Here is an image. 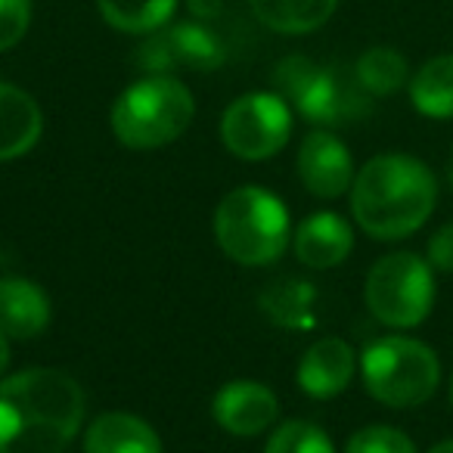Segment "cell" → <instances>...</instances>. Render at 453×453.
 <instances>
[{
    "label": "cell",
    "instance_id": "cell-24",
    "mask_svg": "<svg viewBox=\"0 0 453 453\" xmlns=\"http://www.w3.org/2000/svg\"><path fill=\"white\" fill-rule=\"evenodd\" d=\"M32 22V0H0V53L16 47Z\"/></svg>",
    "mask_w": 453,
    "mask_h": 453
},
{
    "label": "cell",
    "instance_id": "cell-22",
    "mask_svg": "<svg viewBox=\"0 0 453 453\" xmlns=\"http://www.w3.org/2000/svg\"><path fill=\"white\" fill-rule=\"evenodd\" d=\"M265 453H335V447L320 426L304 422V419H292V422H283V426L271 434Z\"/></svg>",
    "mask_w": 453,
    "mask_h": 453
},
{
    "label": "cell",
    "instance_id": "cell-18",
    "mask_svg": "<svg viewBox=\"0 0 453 453\" xmlns=\"http://www.w3.org/2000/svg\"><path fill=\"white\" fill-rule=\"evenodd\" d=\"M410 100L426 119H453V53L428 59L410 78Z\"/></svg>",
    "mask_w": 453,
    "mask_h": 453
},
{
    "label": "cell",
    "instance_id": "cell-26",
    "mask_svg": "<svg viewBox=\"0 0 453 453\" xmlns=\"http://www.w3.org/2000/svg\"><path fill=\"white\" fill-rule=\"evenodd\" d=\"M187 7L199 22H208V19H214V16H220L224 0H187Z\"/></svg>",
    "mask_w": 453,
    "mask_h": 453
},
{
    "label": "cell",
    "instance_id": "cell-19",
    "mask_svg": "<svg viewBox=\"0 0 453 453\" xmlns=\"http://www.w3.org/2000/svg\"><path fill=\"white\" fill-rule=\"evenodd\" d=\"M103 19L127 35H152L171 22L177 0H96Z\"/></svg>",
    "mask_w": 453,
    "mask_h": 453
},
{
    "label": "cell",
    "instance_id": "cell-4",
    "mask_svg": "<svg viewBox=\"0 0 453 453\" xmlns=\"http://www.w3.org/2000/svg\"><path fill=\"white\" fill-rule=\"evenodd\" d=\"M196 100L183 81L150 75L125 90L112 106V131L131 150H156L189 127Z\"/></svg>",
    "mask_w": 453,
    "mask_h": 453
},
{
    "label": "cell",
    "instance_id": "cell-25",
    "mask_svg": "<svg viewBox=\"0 0 453 453\" xmlns=\"http://www.w3.org/2000/svg\"><path fill=\"white\" fill-rule=\"evenodd\" d=\"M428 265L444 273H453V224L441 226L428 240Z\"/></svg>",
    "mask_w": 453,
    "mask_h": 453
},
{
    "label": "cell",
    "instance_id": "cell-8",
    "mask_svg": "<svg viewBox=\"0 0 453 453\" xmlns=\"http://www.w3.org/2000/svg\"><path fill=\"white\" fill-rule=\"evenodd\" d=\"M292 112L280 94H246L226 106L220 119V140L234 156L246 162L271 158L289 143Z\"/></svg>",
    "mask_w": 453,
    "mask_h": 453
},
{
    "label": "cell",
    "instance_id": "cell-16",
    "mask_svg": "<svg viewBox=\"0 0 453 453\" xmlns=\"http://www.w3.org/2000/svg\"><path fill=\"white\" fill-rule=\"evenodd\" d=\"M84 453H162V441L140 416L103 413L90 422Z\"/></svg>",
    "mask_w": 453,
    "mask_h": 453
},
{
    "label": "cell",
    "instance_id": "cell-5",
    "mask_svg": "<svg viewBox=\"0 0 453 453\" xmlns=\"http://www.w3.org/2000/svg\"><path fill=\"white\" fill-rule=\"evenodd\" d=\"M364 385L379 403L395 410L419 407L441 382L438 354L407 335H385L360 357Z\"/></svg>",
    "mask_w": 453,
    "mask_h": 453
},
{
    "label": "cell",
    "instance_id": "cell-7",
    "mask_svg": "<svg viewBox=\"0 0 453 453\" xmlns=\"http://www.w3.org/2000/svg\"><path fill=\"white\" fill-rule=\"evenodd\" d=\"M366 308L385 326H419L434 304V280L428 261L413 252L385 255L366 277Z\"/></svg>",
    "mask_w": 453,
    "mask_h": 453
},
{
    "label": "cell",
    "instance_id": "cell-29",
    "mask_svg": "<svg viewBox=\"0 0 453 453\" xmlns=\"http://www.w3.org/2000/svg\"><path fill=\"white\" fill-rule=\"evenodd\" d=\"M447 177H450V187H453V165H450V171H447Z\"/></svg>",
    "mask_w": 453,
    "mask_h": 453
},
{
    "label": "cell",
    "instance_id": "cell-20",
    "mask_svg": "<svg viewBox=\"0 0 453 453\" xmlns=\"http://www.w3.org/2000/svg\"><path fill=\"white\" fill-rule=\"evenodd\" d=\"M357 72V81L364 84V90L370 96H391L407 84L410 78V65L391 47H370L364 57L354 65Z\"/></svg>",
    "mask_w": 453,
    "mask_h": 453
},
{
    "label": "cell",
    "instance_id": "cell-11",
    "mask_svg": "<svg viewBox=\"0 0 453 453\" xmlns=\"http://www.w3.org/2000/svg\"><path fill=\"white\" fill-rule=\"evenodd\" d=\"M277 395L267 385L252 382V379L226 382L214 395V419L240 438H252V434L265 432L277 419Z\"/></svg>",
    "mask_w": 453,
    "mask_h": 453
},
{
    "label": "cell",
    "instance_id": "cell-30",
    "mask_svg": "<svg viewBox=\"0 0 453 453\" xmlns=\"http://www.w3.org/2000/svg\"><path fill=\"white\" fill-rule=\"evenodd\" d=\"M450 401H453V385H450Z\"/></svg>",
    "mask_w": 453,
    "mask_h": 453
},
{
    "label": "cell",
    "instance_id": "cell-3",
    "mask_svg": "<svg viewBox=\"0 0 453 453\" xmlns=\"http://www.w3.org/2000/svg\"><path fill=\"white\" fill-rule=\"evenodd\" d=\"M214 240L236 265L265 267L289 246V211L261 187H240L214 211Z\"/></svg>",
    "mask_w": 453,
    "mask_h": 453
},
{
    "label": "cell",
    "instance_id": "cell-28",
    "mask_svg": "<svg viewBox=\"0 0 453 453\" xmlns=\"http://www.w3.org/2000/svg\"><path fill=\"white\" fill-rule=\"evenodd\" d=\"M428 453H453V441H441V444H434Z\"/></svg>",
    "mask_w": 453,
    "mask_h": 453
},
{
    "label": "cell",
    "instance_id": "cell-6",
    "mask_svg": "<svg viewBox=\"0 0 453 453\" xmlns=\"http://www.w3.org/2000/svg\"><path fill=\"white\" fill-rule=\"evenodd\" d=\"M280 94L314 125H345L370 112V94L357 72L339 65H314L308 57H286L273 72Z\"/></svg>",
    "mask_w": 453,
    "mask_h": 453
},
{
    "label": "cell",
    "instance_id": "cell-10",
    "mask_svg": "<svg viewBox=\"0 0 453 453\" xmlns=\"http://www.w3.org/2000/svg\"><path fill=\"white\" fill-rule=\"evenodd\" d=\"M298 177L308 187V193L320 196V199H335L354 183L351 152L335 134H308L298 150Z\"/></svg>",
    "mask_w": 453,
    "mask_h": 453
},
{
    "label": "cell",
    "instance_id": "cell-21",
    "mask_svg": "<svg viewBox=\"0 0 453 453\" xmlns=\"http://www.w3.org/2000/svg\"><path fill=\"white\" fill-rule=\"evenodd\" d=\"M311 302H314V289L304 280H283L265 296V308L283 326H311Z\"/></svg>",
    "mask_w": 453,
    "mask_h": 453
},
{
    "label": "cell",
    "instance_id": "cell-2",
    "mask_svg": "<svg viewBox=\"0 0 453 453\" xmlns=\"http://www.w3.org/2000/svg\"><path fill=\"white\" fill-rule=\"evenodd\" d=\"M438 199L432 171L413 156L388 152L357 171L351 211L372 240H403L428 220Z\"/></svg>",
    "mask_w": 453,
    "mask_h": 453
},
{
    "label": "cell",
    "instance_id": "cell-9",
    "mask_svg": "<svg viewBox=\"0 0 453 453\" xmlns=\"http://www.w3.org/2000/svg\"><path fill=\"white\" fill-rule=\"evenodd\" d=\"M224 63V44L202 22H177L158 28L146 44L137 47V65L152 75H168L171 69L211 72Z\"/></svg>",
    "mask_w": 453,
    "mask_h": 453
},
{
    "label": "cell",
    "instance_id": "cell-12",
    "mask_svg": "<svg viewBox=\"0 0 453 453\" xmlns=\"http://www.w3.org/2000/svg\"><path fill=\"white\" fill-rule=\"evenodd\" d=\"M354 351L342 339H320L304 351L298 364V385L311 397H335L354 376Z\"/></svg>",
    "mask_w": 453,
    "mask_h": 453
},
{
    "label": "cell",
    "instance_id": "cell-1",
    "mask_svg": "<svg viewBox=\"0 0 453 453\" xmlns=\"http://www.w3.org/2000/svg\"><path fill=\"white\" fill-rule=\"evenodd\" d=\"M84 422V391L63 370L0 382V453H63Z\"/></svg>",
    "mask_w": 453,
    "mask_h": 453
},
{
    "label": "cell",
    "instance_id": "cell-15",
    "mask_svg": "<svg viewBox=\"0 0 453 453\" xmlns=\"http://www.w3.org/2000/svg\"><path fill=\"white\" fill-rule=\"evenodd\" d=\"M44 115L22 88L0 81V162L19 158L41 137Z\"/></svg>",
    "mask_w": 453,
    "mask_h": 453
},
{
    "label": "cell",
    "instance_id": "cell-27",
    "mask_svg": "<svg viewBox=\"0 0 453 453\" xmlns=\"http://www.w3.org/2000/svg\"><path fill=\"white\" fill-rule=\"evenodd\" d=\"M7 364H10V342H7V335L0 333V372L7 370Z\"/></svg>",
    "mask_w": 453,
    "mask_h": 453
},
{
    "label": "cell",
    "instance_id": "cell-23",
    "mask_svg": "<svg viewBox=\"0 0 453 453\" xmlns=\"http://www.w3.org/2000/svg\"><path fill=\"white\" fill-rule=\"evenodd\" d=\"M345 453H416L413 441L391 426H370L351 434Z\"/></svg>",
    "mask_w": 453,
    "mask_h": 453
},
{
    "label": "cell",
    "instance_id": "cell-17",
    "mask_svg": "<svg viewBox=\"0 0 453 453\" xmlns=\"http://www.w3.org/2000/svg\"><path fill=\"white\" fill-rule=\"evenodd\" d=\"M258 22L280 35H308L326 26L339 0H249Z\"/></svg>",
    "mask_w": 453,
    "mask_h": 453
},
{
    "label": "cell",
    "instance_id": "cell-14",
    "mask_svg": "<svg viewBox=\"0 0 453 453\" xmlns=\"http://www.w3.org/2000/svg\"><path fill=\"white\" fill-rule=\"evenodd\" d=\"M354 246V234L345 218L333 211L311 214L296 230V255L308 267H335L348 258Z\"/></svg>",
    "mask_w": 453,
    "mask_h": 453
},
{
    "label": "cell",
    "instance_id": "cell-13",
    "mask_svg": "<svg viewBox=\"0 0 453 453\" xmlns=\"http://www.w3.org/2000/svg\"><path fill=\"white\" fill-rule=\"evenodd\" d=\"M50 323V298L38 283L19 277L0 280V333L10 339H35Z\"/></svg>",
    "mask_w": 453,
    "mask_h": 453
}]
</instances>
